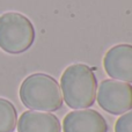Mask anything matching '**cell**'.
<instances>
[{"mask_svg":"<svg viewBox=\"0 0 132 132\" xmlns=\"http://www.w3.org/2000/svg\"><path fill=\"white\" fill-rule=\"evenodd\" d=\"M115 132H132V109L124 112L116 121Z\"/></svg>","mask_w":132,"mask_h":132,"instance_id":"cell-9","label":"cell"},{"mask_svg":"<svg viewBox=\"0 0 132 132\" xmlns=\"http://www.w3.org/2000/svg\"><path fill=\"white\" fill-rule=\"evenodd\" d=\"M35 42V28L26 15L7 12L0 15V49L9 55H20Z\"/></svg>","mask_w":132,"mask_h":132,"instance_id":"cell-3","label":"cell"},{"mask_svg":"<svg viewBox=\"0 0 132 132\" xmlns=\"http://www.w3.org/2000/svg\"><path fill=\"white\" fill-rule=\"evenodd\" d=\"M18 124V111L11 101L0 97V132H14Z\"/></svg>","mask_w":132,"mask_h":132,"instance_id":"cell-8","label":"cell"},{"mask_svg":"<svg viewBox=\"0 0 132 132\" xmlns=\"http://www.w3.org/2000/svg\"><path fill=\"white\" fill-rule=\"evenodd\" d=\"M63 100L72 109H88L94 104L97 80L86 64H73L65 68L60 78Z\"/></svg>","mask_w":132,"mask_h":132,"instance_id":"cell-1","label":"cell"},{"mask_svg":"<svg viewBox=\"0 0 132 132\" xmlns=\"http://www.w3.org/2000/svg\"><path fill=\"white\" fill-rule=\"evenodd\" d=\"M103 67L110 78L123 82H132V45L117 44L103 57Z\"/></svg>","mask_w":132,"mask_h":132,"instance_id":"cell-5","label":"cell"},{"mask_svg":"<svg viewBox=\"0 0 132 132\" xmlns=\"http://www.w3.org/2000/svg\"><path fill=\"white\" fill-rule=\"evenodd\" d=\"M63 132H108L104 117L93 109H78L63 119Z\"/></svg>","mask_w":132,"mask_h":132,"instance_id":"cell-6","label":"cell"},{"mask_svg":"<svg viewBox=\"0 0 132 132\" xmlns=\"http://www.w3.org/2000/svg\"><path fill=\"white\" fill-rule=\"evenodd\" d=\"M97 103L111 115H123L132 109V85L105 79L98 86Z\"/></svg>","mask_w":132,"mask_h":132,"instance_id":"cell-4","label":"cell"},{"mask_svg":"<svg viewBox=\"0 0 132 132\" xmlns=\"http://www.w3.org/2000/svg\"><path fill=\"white\" fill-rule=\"evenodd\" d=\"M18 132H62L57 116L51 112L28 110L18 121Z\"/></svg>","mask_w":132,"mask_h":132,"instance_id":"cell-7","label":"cell"},{"mask_svg":"<svg viewBox=\"0 0 132 132\" xmlns=\"http://www.w3.org/2000/svg\"><path fill=\"white\" fill-rule=\"evenodd\" d=\"M19 94L23 105L35 111L53 112L59 110L64 103L57 80L44 73H34L26 78Z\"/></svg>","mask_w":132,"mask_h":132,"instance_id":"cell-2","label":"cell"}]
</instances>
